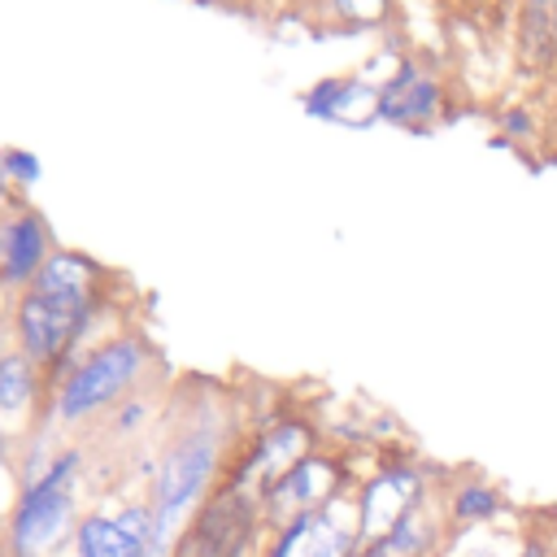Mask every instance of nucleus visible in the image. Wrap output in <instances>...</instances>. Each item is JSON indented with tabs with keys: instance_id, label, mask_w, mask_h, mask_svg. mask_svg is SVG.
Here are the masks:
<instances>
[{
	"instance_id": "obj_1",
	"label": "nucleus",
	"mask_w": 557,
	"mask_h": 557,
	"mask_svg": "<svg viewBox=\"0 0 557 557\" xmlns=\"http://www.w3.org/2000/svg\"><path fill=\"white\" fill-rule=\"evenodd\" d=\"M231 426L218 409L191 413L157 453H152V474L144 483V500L152 505L157 531L174 544L178 527L222 487V474L231 466Z\"/></svg>"
},
{
	"instance_id": "obj_2",
	"label": "nucleus",
	"mask_w": 557,
	"mask_h": 557,
	"mask_svg": "<svg viewBox=\"0 0 557 557\" xmlns=\"http://www.w3.org/2000/svg\"><path fill=\"white\" fill-rule=\"evenodd\" d=\"M87 474V448L61 444L48 470L17 483L13 505L0 522V557H61L70 553L74 527L83 518L78 487Z\"/></svg>"
},
{
	"instance_id": "obj_3",
	"label": "nucleus",
	"mask_w": 557,
	"mask_h": 557,
	"mask_svg": "<svg viewBox=\"0 0 557 557\" xmlns=\"http://www.w3.org/2000/svg\"><path fill=\"white\" fill-rule=\"evenodd\" d=\"M148 366H152V344L139 331H117V335L91 344V352L48 392V409L35 426L78 431V426L104 418L113 405H122L126 396L139 392Z\"/></svg>"
},
{
	"instance_id": "obj_4",
	"label": "nucleus",
	"mask_w": 557,
	"mask_h": 557,
	"mask_svg": "<svg viewBox=\"0 0 557 557\" xmlns=\"http://www.w3.org/2000/svg\"><path fill=\"white\" fill-rule=\"evenodd\" d=\"M265 518L252 492L218 487L174 535L170 557H261L265 548Z\"/></svg>"
},
{
	"instance_id": "obj_5",
	"label": "nucleus",
	"mask_w": 557,
	"mask_h": 557,
	"mask_svg": "<svg viewBox=\"0 0 557 557\" xmlns=\"http://www.w3.org/2000/svg\"><path fill=\"white\" fill-rule=\"evenodd\" d=\"M309 453H318V426H313L309 418H296V413L274 418L270 426L252 431V435L235 448V457H231L222 483L235 487V492H252V496H257L270 479H278L287 466H296V461L309 457Z\"/></svg>"
},
{
	"instance_id": "obj_6",
	"label": "nucleus",
	"mask_w": 557,
	"mask_h": 557,
	"mask_svg": "<svg viewBox=\"0 0 557 557\" xmlns=\"http://www.w3.org/2000/svg\"><path fill=\"white\" fill-rule=\"evenodd\" d=\"M352 483H348V470L339 457H326V453H309L300 457L296 466H287L278 479H270L261 492H257V505H261V518H265V531H278L287 527L296 513H313V509H326L331 500L348 496Z\"/></svg>"
},
{
	"instance_id": "obj_7",
	"label": "nucleus",
	"mask_w": 557,
	"mask_h": 557,
	"mask_svg": "<svg viewBox=\"0 0 557 557\" xmlns=\"http://www.w3.org/2000/svg\"><path fill=\"white\" fill-rule=\"evenodd\" d=\"M426 500H431V479L418 461H409L400 453L379 461L374 474L352 487V513H357L361 540L383 535L387 527H396L405 513H413Z\"/></svg>"
},
{
	"instance_id": "obj_8",
	"label": "nucleus",
	"mask_w": 557,
	"mask_h": 557,
	"mask_svg": "<svg viewBox=\"0 0 557 557\" xmlns=\"http://www.w3.org/2000/svg\"><path fill=\"white\" fill-rule=\"evenodd\" d=\"M52 252L57 244H52L48 222L35 209H9L0 218V292L22 296Z\"/></svg>"
},
{
	"instance_id": "obj_9",
	"label": "nucleus",
	"mask_w": 557,
	"mask_h": 557,
	"mask_svg": "<svg viewBox=\"0 0 557 557\" xmlns=\"http://www.w3.org/2000/svg\"><path fill=\"white\" fill-rule=\"evenodd\" d=\"M104 283H109V274H104V265L96 257H87L78 248H57L44 261V270L35 274L30 287L44 292V296H52V300L96 305V300H104Z\"/></svg>"
},
{
	"instance_id": "obj_10",
	"label": "nucleus",
	"mask_w": 557,
	"mask_h": 557,
	"mask_svg": "<svg viewBox=\"0 0 557 557\" xmlns=\"http://www.w3.org/2000/svg\"><path fill=\"white\" fill-rule=\"evenodd\" d=\"M444 535H448L444 509L426 500L413 513H405L396 527H387L383 535L366 540L357 557H435L444 548Z\"/></svg>"
},
{
	"instance_id": "obj_11",
	"label": "nucleus",
	"mask_w": 557,
	"mask_h": 557,
	"mask_svg": "<svg viewBox=\"0 0 557 557\" xmlns=\"http://www.w3.org/2000/svg\"><path fill=\"white\" fill-rule=\"evenodd\" d=\"M48 374L26 352L9 348V357L0 361V418L35 426L48 409Z\"/></svg>"
},
{
	"instance_id": "obj_12",
	"label": "nucleus",
	"mask_w": 557,
	"mask_h": 557,
	"mask_svg": "<svg viewBox=\"0 0 557 557\" xmlns=\"http://www.w3.org/2000/svg\"><path fill=\"white\" fill-rule=\"evenodd\" d=\"M440 509H444L448 531H479V527H496L500 518H509V496L496 483L466 474L444 492Z\"/></svg>"
},
{
	"instance_id": "obj_13",
	"label": "nucleus",
	"mask_w": 557,
	"mask_h": 557,
	"mask_svg": "<svg viewBox=\"0 0 557 557\" xmlns=\"http://www.w3.org/2000/svg\"><path fill=\"white\" fill-rule=\"evenodd\" d=\"M361 531H357V513H352V492L331 500L326 509H318V522L300 548V557H357L361 553Z\"/></svg>"
},
{
	"instance_id": "obj_14",
	"label": "nucleus",
	"mask_w": 557,
	"mask_h": 557,
	"mask_svg": "<svg viewBox=\"0 0 557 557\" xmlns=\"http://www.w3.org/2000/svg\"><path fill=\"white\" fill-rule=\"evenodd\" d=\"M313 522H318V509H313V513H296L287 527H278V531H270V535H265L261 557H300V548H305V540H309Z\"/></svg>"
},
{
	"instance_id": "obj_15",
	"label": "nucleus",
	"mask_w": 557,
	"mask_h": 557,
	"mask_svg": "<svg viewBox=\"0 0 557 557\" xmlns=\"http://www.w3.org/2000/svg\"><path fill=\"white\" fill-rule=\"evenodd\" d=\"M148 418H152V409H148V400L135 392V396H126L122 405H113V409L104 413V435H113V440H131V435L144 431Z\"/></svg>"
},
{
	"instance_id": "obj_16",
	"label": "nucleus",
	"mask_w": 557,
	"mask_h": 557,
	"mask_svg": "<svg viewBox=\"0 0 557 557\" xmlns=\"http://www.w3.org/2000/svg\"><path fill=\"white\" fill-rule=\"evenodd\" d=\"M0 170H4V178H9V187H30V183H39V161H35V152H26V148H9V152H0Z\"/></svg>"
},
{
	"instance_id": "obj_17",
	"label": "nucleus",
	"mask_w": 557,
	"mask_h": 557,
	"mask_svg": "<svg viewBox=\"0 0 557 557\" xmlns=\"http://www.w3.org/2000/svg\"><path fill=\"white\" fill-rule=\"evenodd\" d=\"M513 557H557V548H553V540H548V535L531 531V535H522V540H518V553H513Z\"/></svg>"
},
{
	"instance_id": "obj_18",
	"label": "nucleus",
	"mask_w": 557,
	"mask_h": 557,
	"mask_svg": "<svg viewBox=\"0 0 557 557\" xmlns=\"http://www.w3.org/2000/svg\"><path fill=\"white\" fill-rule=\"evenodd\" d=\"M17 461V440H13V431L4 426V418H0V470H9Z\"/></svg>"
},
{
	"instance_id": "obj_19",
	"label": "nucleus",
	"mask_w": 557,
	"mask_h": 557,
	"mask_svg": "<svg viewBox=\"0 0 557 557\" xmlns=\"http://www.w3.org/2000/svg\"><path fill=\"white\" fill-rule=\"evenodd\" d=\"M9 348H13V331H9V318L0 322V361L9 357Z\"/></svg>"
},
{
	"instance_id": "obj_20",
	"label": "nucleus",
	"mask_w": 557,
	"mask_h": 557,
	"mask_svg": "<svg viewBox=\"0 0 557 557\" xmlns=\"http://www.w3.org/2000/svg\"><path fill=\"white\" fill-rule=\"evenodd\" d=\"M61 557H74V553H61Z\"/></svg>"
}]
</instances>
